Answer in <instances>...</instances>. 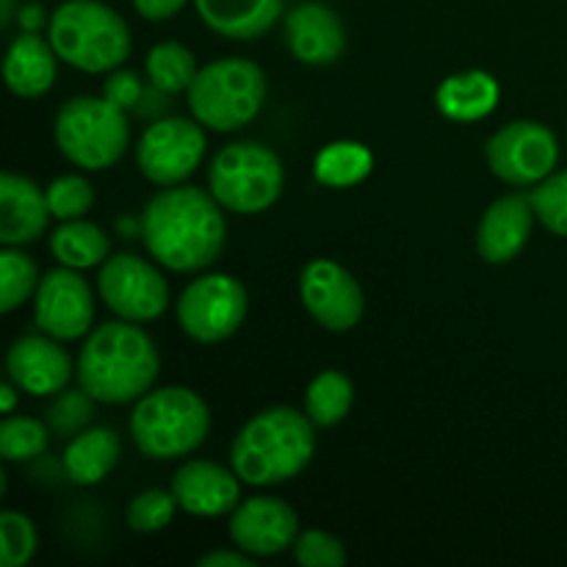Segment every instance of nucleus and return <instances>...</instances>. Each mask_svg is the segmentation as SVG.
Masks as SVG:
<instances>
[{
	"mask_svg": "<svg viewBox=\"0 0 567 567\" xmlns=\"http://www.w3.org/2000/svg\"><path fill=\"white\" fill-rule=\"evenodd\" d=\"M354 402L352 380L341 371H321L305 393V413L316 426H336L349 415Z\"/></svg>",
	"mask_w": 567,
	"mask_h": 567,
	"instance_id": "obj_27",
	"label": "nucleus"
},
{
	"mask_svg": "<svg viewBox=\"0 0 567 567\" xmlns=\"http://www.w3.org/2000/svg\"><path fill=\"white\" fill-rule=\"evenodd\" d=\"M308 413L293 408H269L252 415L230 449L233 471L244 485L269 487L293 480L310 465L316 432Z\"/></svg>",
	"mask_w": 567,
	"mask_h": 567,
	"instance_id": "obj_3",
	"label": "nucleus"
},
{
	"mask_svg": "<svg viewBox=\"0 0 567 567\" xmlns=\"http://www.w3.org/2000/svg\"><path fill=\"white\" fill-rule=\"evenodd\" d=\"M286 42L302 64L327 66L341 59L347 48V31H343L341 17L330 6L319 0H305L288 11Z\"/></svg>",
	"mask_w": 567,
	"mask_h": 567,
	"instance_id": "obj_18",
	"label": "nucleus"
},
{
	"mask_svg": "<svg viewBox=\"0 0 567 567\" xmlns=\"http://www.w3.org/2000/svg\"><path fill=\"white\" fill-rule=\"evenodd\" d=\"M48 449V426L28 415H9L0 424V454L6 463H28Z\"/></svg>",
	"mask_w": 567,
	"mask_h": 567,
	"instance_id": "obj_30",
	"label": "nucleus"
},
{
	"mask_svg": "<svg viewBox=\"0 0 567 567\" xmlns=\"http://www.w3.org/2000/svg\"><path fill=\"white\" fill-rule=\"evenodd\" d=\"M177 507L197 518H219L241 504V476L210 460H188L172 476Z\"/></svg>",
	"mask_w": 567,
	"mask_h": 567,
	"instance_id": "obj_16",
	"label": "nucleus"
},
{
	"mask_svg": "<svg viewBox=\"0 0 567 567\" xmlns=\"http://www.w3.org/2000/svg\"><path fill=\"white\" fill-rule=\"evenodd\" d=\"M94 415V399L86 391H61L59 399L50 404L48 410V424L55 435L61 437H75L78 432L89 430Z\"/></svg>",
	"mask_w": 567,
	"mask_h": 567,
	"instance_id": "obj_34",
	"label": "nucleus"
},
{
	"mask_svg": "<svg viewBox=\"0 0 567 567\" xmlns=\"http://www.w3.org/2000/svg\"><path fill=\"white\" fill-rule=\"evenodd\" d=\"M0 543H3V567H22L37 554V526L31 518L14 509L0 515Z\"/></svg>",
	"mask_w": 567,
	"mask_h": 567,
	"instance_id": "obj_35",
	"label": "nucleus"
},
{
	"mask_svg": "<svg viewBox=\"0 0 567 567\" xmlns=\"http://www.w3.org/2000/svg\"><path fill=\"white\" fill-rule=\"evenodd\" d=\"M205 155V133L197 120L166 116L142 133L136 161L142 175L155 186H181L197 172Z\"/></svg>",
	"mask_w": 567,
	"mask_h": 567,
	"instance_id": "obj_11",
	"label": "nucleus"
},
{
	"mask_svg": "<svg viewBox=\"0 0 567 567\" xmlns=\"http://www.w3.org/2000/svg\"><path fill=\"white\" fill-rule=\"evenodd\" d=\"M374 155L360 142H332L321 147L313 161V175L321 186L349 188L363 183L371 175Z\"/></svg>",
	"mask_w": 567,
	"mask_h": 567,
	"instance_id": "obj_26",
	"label": "nucleus"
},
{
	"mask_svg": "<svg viewBox=\"0 0 567 567\" xmlns=\"http://www.w3.org/2000/svg\"><path fill=\"white\" fill-rule=\"evenodd\" d=\"M78 382L103 404H131L153 391L161 371L158 349L136 321H109L89 332L78 358Z\"/></svg>",
	"mask_w": 567,
	"mask_h": 567,
	"instance_id": "obj_2",
	"label": "nucleus"
},
{
	"mask_svg": "<svg viewBox=\"0 0 567 567\" xmlns=\"http://www.w3.org/2000/svg\"><path fill=\"white\" fill-rule=\"evenodd\" d=\"M55 50L50 39L22 31L6 50L3 78L17 97H42L55 83Z\"/></svg>",
	"mask_w": 567,
	"mask_h": 567,
	"instance_id": "obj_21",
	"label": "nucleus"
},
{
	"mask_svg": "<svg viewBox=\"0 0 567 567\" xmlns=\"http://www.w3.org/2000/svg\"><path fill=\"white\" fill-rule=\"evenodd\" d=\"M50 249H53L55 260L61 266L81 271L92 269V266H103L111 255V241L103 227L92 225L86 219H66L50 236Z\"/></svg>",
	"mask_w": 567,
	"mask_h": 567,
	"instance_id": "obj_25",
	"label": "nucleus"
},
{
	"mask_svg": "<svg viewBox=\"0 0 567 567\" xmlns=\"http://www.w3.org/2000/svg\"><path fill=\"white\" fill-rule=\"evenodd\" d=\"M48 39L55 55L89 75L120 70L133 48L131 28L100 0H66L50 14Z\"/></svg>",
	"mask_w": 567,
	"mask_h": 567,
	"instance_id": "obj_4",
	"label": "nucleus"
},
{
	"mask_svg": "<svg viewBox=\"0 0 567 567\" xmlns=\"http://www.w3.org/2000/svg\"><path fill=\"white\" fill-rule=\"evenodd\" d=\"M188 109L208 131H241L264 109L266 75L255 61L219 59L199 66L188 86Z\"/></svg>",
	"mask_w": 567,
	"mask_h": 567,
	"instance_id": "obj_6",
	"label": "nucleus"
},
{
	"mask_svg": "<svg viewBox=\"0 0 567 567\" xmlns=\"http://www.w3.org/2000/svg\"><path fill=\"white\" fill-rule=\"evenodd\" d=\"M177 509V498L175 493L166 491H144L127 504V526L138 535H155V532L166 529L175 518Z\"/></svg>",
	"mask_w": 567,
	"mask_h": 567,
	"instance_id": "obj_32",
	"label": "nucleus"
},
{
	"mask_svg": "<svg viewBox=\"0 0 567 567\" xmlns=\"http://www.w3.org/2000/svg\"><path fill=\"white\" fill-rule=\"evenodd\" d=\"M199 567H255V559L247 551H210L199 557Z\"/></svg>",
	"mask_w": 567,
	"mask_h": 567,
	"instance_id": "obj_40",
	"label": "nucleus"
},
{
	"mask_svg": "<svg viewBox=\"0 0 567 567\" xmlns=\"http://www.w3.org/2000/svg\"><path fill=\"white\" fill-rule=\"evenodd\" d=\"M186 3L188 0H133V6H136L138 14L150 22L172 20V17H175Z\"/></svg>",
	"mask_w": 567,
	"mask_h": 567,
	"instance_id": "obj_38",
	"label": "nucleus"
},
{
	"mask_svg": "<svg viewBox=\"0 0 567 567\" xmlns=\"http://www.w3.org/2000/svg\"><path fill=\"white\" fill-rule=\"evenodd\" d=\"M120 454L122 443L114 430L89 426L66 443L64 471L75 485H97L116 468Z\"/></svg>",
	"mask_w": 567,
	"mask_h": 567,
	"instance_id": "obj_24",
	"label": "nucleus"
},
{
	"mask_svg": "<svg viewBox=\"0 0 567 567\" xmlns=\"http://www.w3.org/2000/svg\"><path fill=\"white\" fill-rule=\"evenodd\" d=\"M142 94H144L142 78L131 70L109 72V78H105L103 83V97L111 100V103L122 111H136Z\"/></svg>",
	"mask_w": 567,
	"mask_h": 567,
	"instance_id": "obj_37",
	"label": "nucleus"
},
{
	"mask_svg": "<svg viewBox=\"0 0 567 567\" xmlns=\"http://www.w3.org/2000/svg\"><path fill=\"white\" fill-rule=\"evenodd\" d=\"M94 319V293L78 269L61 266L39 280L33 293V321L55 341H78Z\"/></svg>",
	"mask_w": 567,
	"mask_h": 567,
	"instance_id": "obj_13",
	"label": "nucleus"
},
{
	"mask_svg": "<svg viewBox=\"0 0 567 567\" xmlns=\"http://www.w3.org/2000/svg\"><path fill=\"white\" fill-rule=\"evenodd\" d=\"M532 225H535V208H532L529 197L507 194V197L496 199L485 210L480 230H476L480 255L487 264H509L529 241Z\"/></svg>",
	"mask_w": 567,
	"mask_h": 567,
	"instance_id": "obj_20",
	"label": "nucleus"
},
{
	"mask_svg": "<svg viewBox=\"0 0 567 567\" xmlns=\"http://www.w3.org/2000/svg\"><path fill=\"white\" fill-rule=\"evenodd\" d=\"M48 192L28 177L3 172L0 177V241L6 247H25L44 236L50 221Z\"/></svg>",
	"mask_w": 567,
	"mask_h": 567,
	"instance_id": "obj_19",
	"label": "nucleus"
},
{
	"mask_svg": "<svg viewBox=\"0 0 567 567\" xmlns=\"http://www.w3.org/2000/svg\"><path fill=\"white\" fill-rule=\"evenodd\" d=\"M210 432V410L192 388H158L138 399L131 435L150 460H177L197 452Z\"/></svg>",
	"mask_w": 567,
	"mask_h": 567,
	"instance_id": "obj_5",
	"label": "nucleus"
},
{
	"mask_svg": "<svg viewBox=\"0 0 567 567\" xmlns=\"http://www.w3.org/2000/svg\"><path fill=\"white\" fill-rule=\"evenodd\" d=\"M97 291L116 319L136 324L158 319L169 305V286L164 275L150 260L127 252L105 260L97 277Z\"/></svg>",
	"mask_w": 567,
	"mask_h": 567,
	"instance_id": "obj_12",
	"label": "nucleus"
},
{
	"mask_svg": "<svg viewBox=\"0 0 567 567\" xmlns=\"http://www.w3.org/2000/svg\"><path fill=\"white\" fill-rule=\"evenodd\" d=\"M48 205L55 219H83L94 205V188L83 175H61L48 186Z\"/></svg>",
	"mask_w": 567,
	"mask_h": 567,
	"instance_id": "obj_33",
	"label": "nucleus"
},
{
	"mask_svg": "<svg viewBox=\"0 0 567 567\" xmlns=\"http://www.w3.org/2000/svg\"><path fill=\"white\" fill-rule=\"evenodd\" d=\"M39 269L25 252L17 247H6L0 252V313H11L37 293Z\"/></svg>",
	"mask_w": 567,
	"mask_h": 567,
	"instance_id": "obj_29",
	"label": "nucleus"
},
{
	"mask_svg": "<svg viewBox=\"0 0 567 567\" xmlns=\"http://www.w3.org/2000/svg\"><path fill=\"white\" fill-rule=\"evenodd\" d=\"M529 203L546 230L567 238V169L551 172L546 181L537 183L529 194Z\"/></svg>",
	"mask_w": 567,
	"mask_h": 567,
	"instance_id": "obj_31",
	"label": "nucleus"
},
{
	"mask_svg": "<svg viewBox=\"0 0 567 567\" xmlns=\"http://www.w3.org/2000/svg\"><path fill=\"white\" fill-rule=\"evenodd\" d=\"M286 172L277 153L258 142H236L219 150L210 164L208 186L221 208L260 214L280 199Z\"/></svg>",
	"mask_w": 567,
	"mask_h": 567,
	"instance_id": "obj_8",
	"label": "nucleus"
},
{
	"mask_svg": "<svg viewBox=\"0 0 567 567\" xmlns=\"http://www.w3.org/2000/svg\"><path fill=\"white\" fill-rule=\"evenodd\" d=\"M17 0H0V25L9 28L17 17Z\"/></svg>",
	"mask_w": 567,
	"mask_h": 567,
	"instance_id": "obj_43",
	"label": "nucleus"
},
{
	"mask_svg": "<svg viewBox=\"0 0 567 567\" xmlns=\"http://www.w3.org/2000/svg\"><path fill=\"white\" fill-rule=\"evenodd\" d=\"M293 559L302 567H343L347 548L338 537L321 529H310L293 540Z\"/></svg>",
	"mask_w": 567,
	"mask_h": 567,
	"instance_id": "obj_36",
	"label": "nucleus"
},
{
	"mask_svg": "<svg viewBox=\"0 0 567 567\" xmlns=\"http://www.w3.org/2000/svg\"><path fill=\"white\" fill-rule=\"evenodd\" d=\"M0 408H3V413H14L17 408V385L14 382H6L3 388H0Z\"/></svg>",
	"mask_w": 567,
	"mask_h": 567,
	"instance_id": "obj_42",
	"label": "nucleus"
},
{
	"mask_svg": "<svg viewBox=\"0 0 567 567\" xmlns=\"http://www.w3.org/2000/svg\"><path fill=\"white\" fill-rule=\"evenodd\" d=\"M9 380L31 396H53L72 377V358L55 338L25 336L11 343L6 354Z\"/></svg>",
	"mask_w": 567,
	"mask_h": 567,
	"instance_id": "obj_17",
	"label": "nucleus"
},
{
	"mask_svg": "<svg viewBox=\"0 0 567 567\" xmlns=\"http://www.w3.org/2000/svg\"><path fill=\"white\" fill-rule=\"evenodd\" d=\"M302 305L324 330L347 332L363 319V288L349 269L336 260L319 258L308 264L299 277Z\"/></svg>",
	"mask_w": 567,
	"mask_h": 567,
	"instance_id": "obj_14",
	"label": "nucleus"
},
{
	"mask_svg": "<svg viewBox=\"0 0 567 567\" xmlns=\"http://www.w3.org/2000/svg\"><path fill=\"white\" fill-rule=\"evenodd\" d=\"M142 238L155 264L181 275L203 271L225 249L227 225L214 194L194 186H166L142 214Z\"/></svg>",
	"mask_w": 567,
	"mask_h": 567,
	"instance_id": "obj_1",
	"label": "nucleus"
},
{
	"mask_svg": "<svg viewBox=\"0 0 567 567\" xmlns=\"http://www.w3.org/2000/svg\"><path fill=\"white\" fill-rule=\"evenodd\" d=\"M249 310L247 288L230 275H205L194 280L177 302V321L197 343H221L238 332Z\"/></svg>",
	"mask_w": 567,
	"mask_h": 567,
	"instance_id": "obj_9",
	"label": "nucleus"
},
{
	"mask_svg": "<svg viewBox=\"0 0 567 567\" xmlns=\"http://www.w3.org/2000/svg\"><path fill=\"white\" fill-rule=\"evenodd\" d=\"M485 155L498 181L509 186H537L557 169L559 144L540 122L518 120L493 133Z\"/></svg>",
	"mask_w": 567,
	"mask_h": 567,
	"instance_id": "obj_10",
	"label": "nucleus"
},
{
	"mask_svg": "<svg viewBox=\"0 0 567 567\" xmlns=\"http://www.w3.org/2000/svg\"><path fill=\"white\" fill-rule=\"evenodd\" d=\"M286 0H194L199 20L225 39L249 42L280 20Z\"/></svg>",
	"mask_w": 567,
	"mask_h": 567,
	"instance_id": "obj_22",
	"label": "nucleus"
},
{
	"mask_svg": "<svg viewBox=\"0 0 567 567\" xmlns=\"http://www.w3.org/2000/svg\"><path fill=\"white\" fill-rule=\"evenodd\" d=\"M144 66H147L150 83L169 94L188 92V86H192V81L199 72L194 53L181 42L155 44L147 53Z\"/></svg>",
	"mask_w": 567,
	"mask_h": 567,
	"instance_id": "obj_28",
	"label": "nucleus"
},
{
	"mask_svg": "<svg viewBox=\"0 0 567 567\" xmlns=\"http://www.w3.org/2000/svg\"><path fill=\"white\" fill-rule=\"evenodd\" d=\"M127 111L105 97H72L55 116V144L78 169H111L131 144Z\"/></svg>",
	"mask_w": 567,
	"mask_h": 567,
	"instance_id": "obj_7",
	"label": "nucleus"
},
{
	"mask_svg": "<svg viewBox=\"0 0 567 567\" xmlns=\"http://www.w3.org/2000/svg\"><path fill=\"white\" fill-rule=\"evenodd\" d=\"M230 537L249 557H277L293 548L299 518L293 507L275 496H255L238 504L230 518Z\"/></svg>",
	"mask_w": 567,
	"mask_h": 567,
	"instance_id": "obj_15",
	"label": "nucleus"
},
{
	"mask_svg": "<svg viewBox=\"0 0 567 567\" xmlns=\"http://www.w3.org/2000/svg\"><path fill=\"white\" fill-rule=\"evenodd\" d=\"M17 22H20L22 31L39 33L44 28V22H50V20H48V14H44V6L22 3L20 11H17Z\"/></svg>",
	"mask_w": 567,
	"mask_h": 567,
	"instance_id": "obj_41",
	"label": "nucleus"
},
{
	"mask_svg": "<svg viewBox=\"0 0 567 567\" xmlns=\"http://www.w3.org/2000/svg\"><path fill=\"white\" fill-rule=\"evenodd\" d=\"M498 97L502 92L491 72L465 70L437 86L435 103L441 114L452 122H480L496 111Z\"/></svg>",
	"mask_w": 567,
	"mask_h": 567,
	"instance_id": "obj_23",
	"label": "nucleus"
},
{
	"mask_svg": "<svg viewBox=\"0 0 567 567\" xmlns=\"http://www.w3.org/2000/svg\"><path fill=\"white\" fill-rule=\"evenodd\" d=\"M166 109H169V92L153 86V83H150V86H144L142 100H138V105H136L138 114H142V116H161Z\"/></svg>",
	"mask_w": 567,
	"mask_h": 567,
	"instance_id": "obj_39",
	"label": "nucleus"
}]
</instances>
